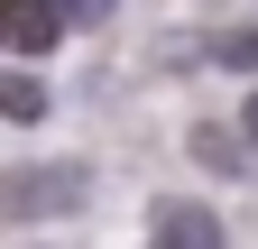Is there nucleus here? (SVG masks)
I'll list each match as a JSON object with an SVG mask.
<instances>
[{
    "label": "nucleus",
    "instance_id": "39448f33",
    "mask_svg": "<svg viewBox=\"0 0 258 249\" xmlns=\"http://www.w3.org/2000/svg\"><path fill=\"white\" fill-rule=\"evenodd\" d=\"M194 157L231 175V166H240V139H231V130H212V120H203V130H194Z\"/></svg>",
    "mask_w": 258,
    "mask_h": 249
},
{
    "label": "nucleus",
    "instance_id": "7ed1b4c3",
    "mask_svg": "<svg viewBox=\"0 0 258 249\" xmlns=\"http://www.w3.org/2000/svg\"><path fill=\"white\" fill-rule=\"evenodd\" d=\"M157 249H221V222L203 203H157Z\"/></svg>",
    "mask_w": 258,
    "mask_h": 249
},
{
    "label": "nucleus",
    "instance_id": "f03ea898",
    "mask_svg": "<svg viewBox=\"0 0 258 249\" xmlns=\"http://www.w3.org/2000/svg\"><path fill=\"white\" fill-rule=\"evenodd\" d=\"M55 37H64L55 0H0V46H10V55H46Z\"/></svg>",
    "mask_w": 258,
    "mask_h": 249
},
{
    "label": "nucleus",
    "instance_id": "423d86ee",
    "mask_svg": "<svg viewBox=\"0 0 258 249\" xmlns=\"http://www.w3.org/2000/svg\"><path fill=\"white\" fill-rule=\"evenodd\" d=\"M221 65H258V28H231V37H212Z\"/></svg>",
    "mask_w": 258,
    "mask_h": 249
},
{
    "label": "nucleus",
    "instance_id": "f257e3e1",
    "mask_svg": "<svg viewBox=\"0 0 258 249\" xmlns=\"http://www.w3.org/2000/svg\"><path fill=\"white\" fill-rule=\"evenodd\" d=\"M92 194L83 166H10L0 175V222H55V212H74Z\"/></svg>",
    "mask_w": 258,
    "mask_h": 249
},
{
    "label": "nucleus",
    "instance_id": "20e7f679",
    "mask_svg": "<svg viewBox=\"0 0 258 249\" xmlns=\"http://www.w3.org/2000/svg\"><path fill=\"white\" fill-rule=\"evenodd\" d=\"M0 120H46V83H28V74H0Z\"/></svg>",
    "mask_w": 258,
    "mask_h": 249
},
{
    "label": "nucleus",
    "instance_id": "6e6552de",
    "mask_svg": "<svg viewBox=\"0 0 258 249\" xmlns=\"http://www.w3.org/2000/svg\"><path fill=\"white\" fill-rule=\"evenodd\" d=\"M249 139H258V92H249Z\"/></svg>",
    "mask_w": 258,
    "mask_h": 249
},
{
    "label": "nucleus",
    "instance_id": "0eeeda50",
    "mask_svg": "<svg viewBox=\"0 0 258 249\" xmlns=\"http://www.w3.org/2000/svg\"><path fill=\"white\" fill-rule=\"evenodd\" d=\"M55 19H64V28H102V19H111V0H55Z\"/></svg>",
    "mask_w": 258,
    "mask_h": 249
}]
</instances>
